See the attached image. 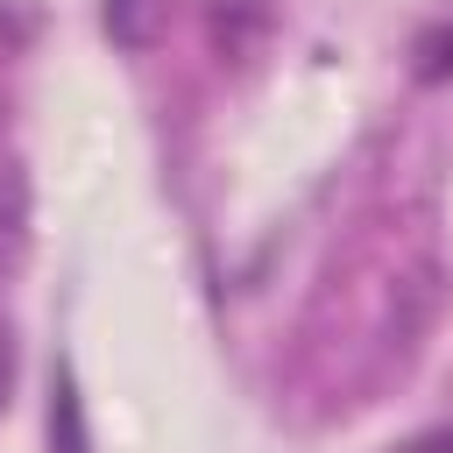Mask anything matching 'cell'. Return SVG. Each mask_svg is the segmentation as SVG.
I'll return each instance as SVG.
<instances>
[{
	"label": "cell",
	"instance_id": "cell-1",
	"mask_svg": "<svg viewBox=\"0 0 453 453\" xmlns=\"http://www.w3.org/2000/svg\"><path fill=\"white\" fill-rule=\"evenodd\" d=\"M50 446L57 453H92V432H85V403H78L71 368L50 375Z\"/></svg>",
	"mask_w": 453,
	"mask_h": 453
},
{
	"label": "cell",
	"instance_id": "cell-2",
	"mask_svg": "<svg viewBox=\"0 0 453 453\" xmlns=\"http://www.w3.org/2000/svg\"><path fill=\"white\" fill-rule=\"evenodd\" d=\"M432 304H439V276H432V269L403 276V297H396V311H389V333H396V340H418L425 319H432Z\"/></svg>",
	"mask_w": 453,
	"mask_h": 453
},
{
	"label": "cell",
	"instance_id": "cell-3",
	"mask_svg": "<svg viewBox=\"0 0 453 453\" xmlns=\"http://www.w3.org/2000/svg\"><path fill=\"white\" fill-rule=\"evenodd\" d=\"M142 7H149V0H106V28H113L127 50L142 42Z\"/></svg>",
	"mask_w": 453,
	"mask_h": 453
},
{
	"label": "cell",
	"instance_id": "cell-4",
	"mask_svg": "<svg viewBox=\"0 0 453 453\" xmlns=\"http://www.w3.org/2000/svg\"><path fill=\"white\" fill-rule=\"evenodd\" d=\"M7 375H14V354H7V340H0V403H7Z\"/></svg>",
	"mask_w": 453,
	"mask_h": 453
},
{
	"label": "cell",
	"instance_id": "cell-5",
	"mask_svg": "<svg viewBox=\"0 0 453 453\" xmlns=\"http://www.w3.org/2000/svg\"><path fill=\"white\" fill-rule=\"evenodd\" d=\"M411 453H453V439H418Z\"/></svg>",
	"mask_w": 453,
	"mask_h": 453
}]
</instances>
